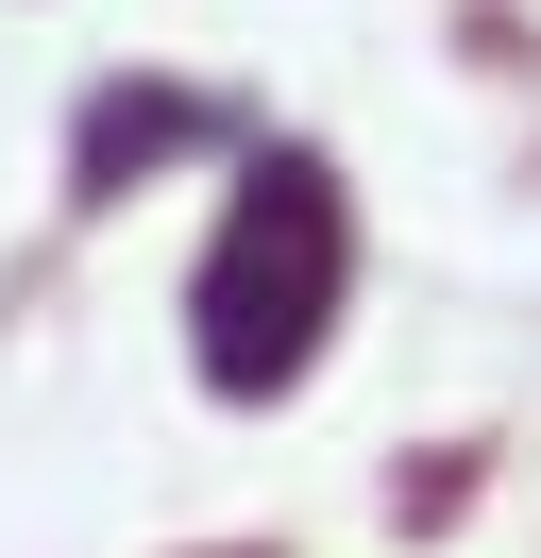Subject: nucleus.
<instances>
[{
  "label": "nucleus",
  "mask_w": 541,
  "mask_h": 558,
  "mask_svg": "<svg viewBox=\"0 0 541 558\" xmlns=\"http://www.w3.org/2000/svg\"><path fill=\"white\" fill-rule=\"evenodd\" d=\"M187 136H203V102H169V85H153V102H85V186L153 170V153H187Z\"/></svg>",
  "instance_id": "obj_2"
},
{
  "label": "nucleus",
  "mask_w": 541,
  "mask_h": 558,
  "mask_svg": "<svg viewBox=\"0 0 541 558\" xmlns=\"http://www.w3.org/2000/svg\"><path fill=\"white\" fill-rule=\"evenodd\" d=\"M338 305H356V204L322 186V153H254L237 204H220V238H203V271H187L203 389H237V407L304 389V355L338 339Z\"/></svg>",
  "instance_id": "obj_1"
}]
</instances>
